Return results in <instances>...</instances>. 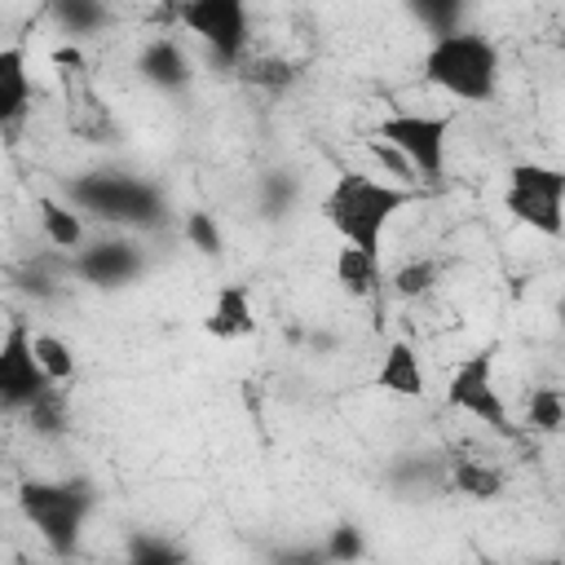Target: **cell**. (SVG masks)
<instances>
[{
    "label": "cell",
    "instance_id": "cell-1",
    "mask_svg": "<svg viewBox=\"0 0 565 565\" xmlns=\"http://www.w3.org/2000/svg\"><path fill=\"white\" fill-rule=\"evenodd\" d=\"M411 203H415V190H406L397 181H375L366 172H340L331 181V190L322 194L318 212L340 234V243H349V247H358V252H366V256L380 260L384 230Z\"/></svg>",
    "mask_w": 565,
    "mask_h": 565
},
{
    "label": "cell",
    "instance_id": "cell-2",
    "mask_svg": "<svg viewBox=\"0 0 565 565\" xmlns=\"http://www.w3.org/2000/svg\"><path fill=\"white\" fill-rule=\"evenodd\" d=\"M97 508V486L88 477H26L18 481V512L22 521L44 539L53 556H71L79 547V534Z\"/></svg>",
    "mask_w": 565,
    "mask_h": 565
},
{
    "label": "cell",
    "instance_id": "cell-3",
    "mask_svg": "<svg viewBox=\"0 0 565 565\" xmlns=\"http://www.w3.org/2000/svg\"><path fill=\"white\" fill-rule=\"evenodd\" d=\"M419 66H424V79L455 102H490L499 88V49L494 40L468 26L433 35Z\"/></svg>",
    "mask_w": 565,
    "mask_h": 565
},
{
    "label": "cell",
    "instance_id": "cell-4",
    "mask_svg": "<svg viewBox=\"0 0 565 565\" xmlns=\"http://www.w3.org/2000/svg\"><path fill=\"white\" fill-rule=\"evenodd\" d=\"M66 199L79 212L102 216V221L124 225V230H159L168 221L163 190L154 181H146V177H132V172H110V168L79 172L66 185Z\"/></svg>",
    "mask_w": 565,
    "mask_h": 565
},
{
    "label": "cell",
    "instance_id": "cell-5",
    "mask_svg": "<svg viewBox=\"0 0 565 565\" xmlns=\"http://www.w3.org/2000/svg\"><path fill=\"white\" fill-rule=\"evenodd\" d=\"M446 406L472 415L477 424L494 428L499 437H516L512 411L499 393V344H481L468 358H459V366L446 380Z\"/></svg>",
    "mask_w": 565,
    "mask_h": 565
},
{
    "label": "cell",
    "instance_id": "cell-6",
    "mask_svg": "<svg viewBox=\"0 0 565 565\" xmlns=\"http://www.w3.org/2000/svg\"><path fill=\"white\" fill-rule=\"evenodd\" d=\"M503 207L530 225L543 238H561L565 234V172L556 163H512L508 168V185H503Z\"/></svg>",
    "mask_w": 565,
    "mask_h": 565
},
{
    "label": "cell",
    "instance_id": "cell-7",
    "mask_svg": "<svg viewBox=\"0 0 565 565\" xmlns=\"http://www.w3.org/2000/svg\"><path fill=\"white\" fill-rule=\"evenodd\" d=\"M450 124H455L450 115H433V110H388L375 124V137L384 146H393L415 177L441 181L446 150H450Z\"/></svg>",
    "mask_w": 565,
    "mask_h": 565
},
{
    "label": "cell",
    "instance_id": "cell-8",
    "mask_svg": "<svg viewBox=\"0 0 565 565\" xmlns=\"http://www.w3.org/2000/svg\"><path fill=\"white\" fill-rule=\"evenodd\" d=\"M177 22H181L190 35H199L225 71L243 66V57H247V35H252L247 0H177Z\"/></svg>",
    "mask_w": 565,
    "mask_h": 565
},
{
    "label": "cell",
    "instance_id": "cell-9",
    "mask_svg": "<svg viewBox=\"0 0 565 565\" xmlns=\"http://www.w3.org/2000/svg\"><path fill=\"white\" fill-rule=\"evenodd\" d=\"M49 375L44 366L35 362V349H31V327L22 318L9 322V331L0 335V415H13V411H26L35 397L49 393Z\"/></svg>",
    "mask_w": 565,
    "mask_h": 565
},
{
    "label": "cell",
    "instance_id": "cell-10",
    "mask_svg": "<svg viewBox=\"0 0 565 565\" xmlns=\"http://www.w3.org/2000/svg\"><path fill=\"white\" fill-rule=\"evenodd\" d=\"M146 269V256L132 238H84L71 252V274L84 278L88 287H128L137 274Z\"/></svg>",
    "mask_w": 565,
    "mask_h": 565
},
{
    "label": "cell",
    "instance_id": "cell-11",
    "mask_svg": "<svg viewBox=\"0 0 565 565\" xmlns=\"http://www.w3.org/2000/svg\"><path fill=\"white\" fill-rule=\"evenodd\" d=\"M203 331L212 340H247L256 331V313H252V291L247 282H221L212 296V309L203 318Z\"/></svg>",
    "mask_w": 565,
    "mask_h": 565
},
{
    "label": "cell",
    "instance_id": "cell-12",
    "mask_svg": "<svg viewBox=\"0 0 565 565\" xmlns=\"http://www.w3.org/2000/svg\"><path fill=\"white\" fill-rule=\"evenodd\" d=\"M137 71H141L146 84H154V88H163V93H181V88L190 84V75H194L185 49H181L172 35L146 40L141 53H137Z\"/></svg>",
    "mask_w": 565,
    "mask_h": 565
},
{
    "label": "cell",
    "instance_id": "cell-13",
    "mask_svg": "<svg viewBox=\"0 0 565 565\" xmlns=\"http://www.w3.org/2000/svg\"><path fill=\"white\" fill-rule=\"evenodd\" d=\"M31 110V66L26 44H0V128L22 124Z\"/></svg>",
    "mask_w": 565,
    "mask_h": 565
},
{
    "label": "cell",
    "instance_id": "cell-14",
    "mask_svg": "<svg viewBox=\"0 0 565 565\" xmlns=\"http://www.w3.org/2000/svg\"><path fill=\"white\" fill-rule=\"evenodd\" d=\"M375 388L393 393V397H424V366H419V353L406 340H393L384 349L380 371H375Z\"/></svg>",
    "mask_w": 565,
    "mask_h": 565
},
{
    "label": "cell",
    "instance_id": "cell-15",
    "mask_svg": "<svg viewBox=\"0 0 565 565\" xmlns=\"http://www.w3.org/2000/svg\"><path fill=\"white\" fill-rule=\"evenodd\" d=\"M35 216H40V230L53 247H62L66 256L88 238V225H84V212L71 203V199H53V194H40L35 199Z\"/></svg>",
    "mask_w": 565,
    "mask_h": 565
},
{
    "label": "cell",
    "instance_id": "cell-16",
    "mask_svg": "<svg viewBox=\"0 0 565 565\" xmlns=\"http://www.w3.org/2000/svg\"><path fill=\"white\" fill-rule=\"evenodd\" d=\"M446 490H459V494L486 503V499H499V494H503V472H499L494 463L455 455V459L446 463Z\"/></svg>",
    "mask_w": 565,
    "mask_h": 565
},
{
    "label": "cell",
    "instance_id": "cell-17",
    "mask_svg": "<svg viewBox=\"0 0 565 565\" xmlns=\"http://www.w3.org/2000/svg\"><path fill=\"white\" fill-rule=\"evenodd\" d=\"M49 13H53V22L62 26L66 40L93 35V31H102L106 18H110L106 0H49Z\"/></svg>",
    "mask_w": 565,
    "mask_h": 565
},
{
    "label": "cell",
    "instance_id": "cell-18",
    "mask_svg": "<svg viewBox=\"0 0 565 565\" xmlns=\"http://www.w3.org/2000/svg\"><path fill=\"white\" fill-rule=\"evenodd\" d=\"M335 282L349 296H371L380 287V260L358 252V247H349V243H340V252H335Z\"/></svg>",
    "mask_w": 565,
    "mask_h": 565
},
{
    "label": "cell",
    "instance_id": "cell-19",
    "mask_svg": "<svg viewBox=\"0 0 565 565\" xmlns=\"http://www.w3.org/2000/svg\"><path fill=\"white\" fill-rule=\"evenodd\" d=\"M31 349H35V362L44 366V375L53 384H71L75 380V349L53 335V331H31Z\"/></svg>",
    "mask_w": 565,
    "mask_h": 565
},
{
    "label": "cell",
    "instance_id": "cell-20",
    "mask_svg": "<svg viewBox=\"0 0 565 565\" xmlns=\"http://www.w3.org/2000/svg\"><path fill=\"white\" fill-rule=\"evenodd\" d=\"M525 424H530V433L556 437V433H561V424H565V397H561V388H552V384H543V388H530Z\"/></svg>",
    "mask_w": 565,
    "mask_h": 565
},
{
    "label": "cell",
    "instance_id": "cell-21",
    "mask_svg": "<svg viewBox=\"0 0 565 565\" xmlns=\"http://www.w3.org/2000/svg\"><path fill=\"white\" fill-rule=\"evenodd\" d=\"M22 415L31 419V428H35L40 437H62L66 424H71V419H66V388H62V384H49V393L35 397Z\"/></svg>",
    "mask_w": 565,
    "mask_h": 565
},
{
    "label": "cell",
    "instance_id": "cell-22",
    "mask_svg": "<svg viewBox=\"0 0 565 565\" xmlns=\"http://www.w3.org/2000/svg\"><path fill=\"white\" fill-rule=\"evenodd\" d=\"M388 287H393V296H402V300L428 296V291L437 287V260H424V256L402 260V265L388 274Z\"/></svg>",
    "mask_w": 565,
    "mask_h": 565
},
{
    "label": "cell",
    "instance_id": "cell-23",
    "mask_svg": "<svg viewBox=\"0 0 565 565\" xmlns=\"http://www.w3.org/2000/svg\"><path fill=\"white\" fill-rule=\"evenodd\" d=\"M411 9V18L428 31V35H441V31H455L463 22V9L468 0H402Z\"/></svg>",
    "mask_w": 565,
    "mask_h": 565
},
{
    "label": "cell",
    "instance_id": "cell-24",
    "mask_svg": "<svg viewBox=\"0 0 565 565\" xmlns=\"http://www.w3.org/2000/svg\"><path fill=\"white\" fill-rule=\"evenodd\" d=\"M181 234H185V243H190L194 252H203V256H221V252H225V234H221L216 216L203 212V207H190V212L181 216Z\"/></svg>",
    "mask_w": 565,
    "mask_h": 565
},
{
    "label": "cell",
    "instance_id": "cell-25",
    "mask_svg": "<svg viewBox=\"0 0 565 565\" xmlns=\"http://www.w3.org/2000/svg\"><path fill=\"white\" fill-rule=\"evenodd\" d=\"M322 547V561H340V565H349V561H362L366 556V534L358 530V525H335V530H327V539L318 543Z\"/></svg>",
    "mask_w": 565,
    "mask_h": 565
},
{
    "label": "cell",
    "instance_id": "cell-26",
    "mask_svg": "<svg viewBox=\"0 0 565 565\" xmlns=\"http://www.w3.org/2000/svg\"><path fill=\"white\" fill-rule=\"evenodd\" d=\"M128 556H132V561H141V565H172V561H181L185 552H181L177 543H163V539L137 534V539L128 543Z\"/></svg>",
    "mask_w": 565,
    "mask_h": 565
},
{
    "label": "cell",
    "instance_id": "cell-27",
    "mask_svg": "<svg viewBox=\"0 0 565 565\" xmlns=\"http://www.w3.org/2000/svg\"><path fill=\"white\" fill-rule=\"evenodd\" d=\"M243 79H247V84H265V88H287V84L296 79V66L265 57V62H247V66H243Z\"/></svg>",
    "mask_w": 565,
    "mask_h": 565
}]
</instances>
